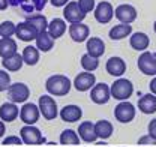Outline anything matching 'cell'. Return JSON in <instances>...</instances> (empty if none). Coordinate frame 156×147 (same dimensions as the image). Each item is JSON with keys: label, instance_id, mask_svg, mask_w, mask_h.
I'll list each match as a JSON object with an SVG mask.
<instances>
[{"label": "cell", "instance_id": "6da1fadb", "mask_svg": "<svg viewBox=\"0 0 156 147\" xmlns=\"http://www.w3.org/2000/svg\"><path fill=\"white\" fill-rule=\"evenodd\" d=\"M72 83L66 75H51L45 81V89L51 96H65L71 92Z\"/></svg>", "mask_w": 156, "mask_h": 147}, {"label": "cell", "instance_id": "7a4b0ae2", "mask_svg": "<svg viewBox=\"0 0 156 147\" xmlns=\"http://www.w3.org/2000/svg\"><path fill=\"white\" fill-rule=\"evenodd\" d=\"M110 92H111V96L117 99V101H126L132 96L134 93V84L131 80L128 78H117L116 81L110 86Z\"/></svg>", "mask_w": 156, "mask_h": 147}, {"label": "cell", "instance_id": "3957f363", "mask_svg": "<svg viewBox=\"0 0 156 147\" xmlns=\"http://www.w3.org/2000/svg\"><path fill=\"white\" fill-rule=\"evenodd\" d=\"M20 137L24 144L27 146H42L45 143V137L42 135L41 129L35 125H24L20 129Z\"/></svg>", "mask_w": 156, "mask_h": 147}, {"label": "cell", "instance_id": "277c9868", "mask_svg": "<svg viewBox=\"0 0 156 147\" xmlns=\"http://www.w3.org/2000/svg\"><path fill=\"white\" fill-rule=\"evenodd\" d=\"M38 107H39L41 114H42V117L45 120H54L58 116V113H60L57 108V102L53 99L51 95H42V96H39Z\"/></svg>", "mask_w": 156, "mask_h": 147}, {"label": "cell", "instance_id": "5b68a950", "mask_svg": "<svg viewBox=\"0 0 156 147\" xmlns=\"http://www.w3.org/2000/svg\"><path fill=\"white\" fill-rule=\"evenodd\" d=\"M135 105L129 101H122L119 102L114 108V117L120 123H129L135 119Z\"/></svg>", "mask_w": 156, "mask_h": 147}, {"label": "cell", "instance_id": "8992f818", "mask_svg": "<svg viewBox=\"0 0 156 147\" xmlns=\"http://www.w3.org/2000/svg\"><path fill=\"white\" fill-rule=\"evenodd\" d=\"M8 98H9V102L26 104L27 99L30 98V89L24 83H14L8 89Z\"/></svg>", "mask_w": 156, "mask_h": 147}, {"label": "cell", "instance_id": "52a82bcc", "mask_svg": "<svg viewBox=\"0 0 156 147\" xmlns=\"http://www.w3.org/2000/svg\"><path fill=\"white\" fill-rule=\"evenodd\" d=\"M136 66L144 75L156 77V56L152 54L150 51H143L138 56Z\"/></svg>", "mask_w": 156, "mask_h": 147}, {"label": "cell", "instance_id": "ba28073f", "mask_svg": "<svg viewBox=\"0 0 156 147\" xmlns=\"http://www.w3.org/2000/svg\"><path fill=\"white\" fill-rule=\"evenodd\" d=\"M39 117H41L39 107L33 102H26L20 110V119L26 125H35L39 120Z\"/></svg>", "mask_w": 156, "mask_h": 147}, {"label": "cell", "instance_id": "9c48e42d", "mask_svg": "<svg viewBox=\"0 0 156 147\" xmlns=\"http://www.w3.org/2000/svg\"><path fill=\"white\" fill-rule=\"evenodd\" d=\"M63 17L65 21L75 24V23H83V20L86 18V14L83 12V9L80 8L78 2H69L65 9H63Z\"/></svg>", "mask_w": 156, "mask_h": 147}, {"label": "cell", "instance_id": "30bf717a", "mask_svg": "<svg viewBox=\"0 0 156 147\" xmlns=\"http://www.w3.org/2000/svg\"><path fill=\"white\" fill-rule=\"evenodd\" d=\"M110 98H111V92H110V86L107 83H98L90 90V99L98 105L107 104L110 101Z\"/></svg>", "mask_w": 156, "mask_h": 147}, {"label": "cell", "instance_id": "8fae6325", "mask_svg": "<svg viewBox=\"0 0 156 147\" xmlns=\"http://www.w3.org/2000/svg\"><path fill=\"white\" fill-rule=\"evenodd\" d=\"M114 17L122 24H131L136 20V9L132 5H128V3L119 5L114 9Z\"/></svg>", "mask_w": 156, "mask_h": 147}, {"label": "cell", "instance_id": "7c38bea8", "mask_svg": "<svg viewBox=\"0 0 156 147\" xmlns=\"http://www.w3.org/2000/svg\"><path fill=\"white\" fill-rule=\"evenodd\" d=\"M114 17V8L110 2H101L95 8V18L101 24H108Z\"/></svg>", "mask_w": 156, "mask_h": 147}, {"label": "cell", "instance_id": "4fadbf2b", "mask_svg": "<svg viewBox=\"0 0 156 147\" xmlns=\"http://www.w3.org/2000/svg\"><path fill=\"white\" fill-rule=\"evenodd\" d=\"M96 84V77L92 72H80L74 78V87L77 89L78 92H87L92 90L93 86Z\"/></svg>", "mask_w": 156, "mask_h": 147}, {"label": "cell", "instance_id": "5bb4252c", "mask_svg": "<svg viewBox=\"0 0 156 147\" xmlns=\"http://www.w3.org/2000/svg\"><path fill=\"white\" fill-rule=\"evenodd\" d=\"M15 36L18 38L20 41L23 42H32V41H36L38 36V30L27 21H23L17 24V32H15Z\"/></svg>", "mask_w": 156, "mask_h": 147}, {"label": "cell", "instance_id": "9a60e30c", "mask_svg": "<svg viewBox=\"0 0 156 147\" xmlns=\"http://www.w3.org/2000/svg\"><path fill=\"white\" fill-rule=\"evenodd\" d=\"M105 69H107V72L110 75L120 78L122 75H125V72H126V62L122 57H119V56H113V57H110L107 60Z\"/></svg>", "mask_w": 156, "mask_h": 147}, {"label": "cell", "instance_id": "2e32d148", "mask_svg": "<svg viewBox=\"0 0 156 147\" xmlns=\"http://www.w3.org/2000/svg\"><path fill=\"white\" fill-rule=\"evenodd\" d=\"M68 32H69V36L72 41L75 42H84L89 39V35H90V27L84 23H75V24H71L68 27Z\"/></svg>", "mask_w": 156, "mask_h": 147}, {"label": "cell", "instance_id": "e0dca14e", "mask_svg": "<svg viewBox=\"0 0 156 147\" xmlns=\"http://www.w3.org/2000/svg\"><path fill=\"white\" fill-rule=\"evenodd\" d=\"M58 116H60V119H62L63 122H66V123H75V122H78V120L83 117V110H81L78 105L71 104V105H65V107L60 110Z\"/></svg>", "mask_w": 156, "mask_h": 147}, {"label": "cell", "instance_id": "ac0fdd59", "mask_svg": "<svg viewBox=\"0 0 156 147\" xmlns=\"http://www.w3.org/2000/svg\"><path fill=\"white\" fill-rule=\"evenodd\" d=\"M20 116L18 105L14 102H3L0 105V120H3L5 123H11L14 122Z\"/></svg>", "mask_w": 156, "mask_h": 147}, {"label": "cell", "instance_id": "d6986e66", "mask_svg": "<svg viewBox=\"0 0 156 147\" xmlns=\"http://www.w3.org/2000/svg\"><path fill=\"white\" fill-rule=\"evenodd\" d=\"M78 137L84 143H95L98 138L96 131H95V123L92 122H83L78 125Z\"/></svg>", "mask_w": 156, "mask_h": 147}, {"label": "cell", "instance_id": "ffe728a7", "mask_svg": "<svg viewBox=\"0 0 156 147\" xmlns=\"http://www.w3.org/2000/svg\"><path fill=\"white\" fill-rule=\"evenodd\" d=\"M86 48H87V54L92 56V57H102L105 53V42L101 39V38H90L87 39V44H86Z\"/></svg>", "mask_w": 156, "mask_h": 147}, {"label": "cell", "instance_id": "44dd1931", "mask_svg": "<svg viewBox=\"0 0 156 147\" xmlns=\"http://www.w3.org/2000/svg\"><path fill=\"white\" fill-rule=\"evenodd\" d=\"M138 110L144 114H155L156 113V95L147 93L138 99Z\"/></svg>", "mask_w": 156, "mask_h": 147}, {"label": "cell", "instance_id": "7402d4cb", "mask_svg": "<svg viewBox=\"0 0 156 147\" xmlns=\"http://www.w3.org/2000/svg\"><path fill=\"white\" fill-rule=\"evenodd\" d=\"M129 44L131 47L135 50V51H146L150 45V38L147 36L144 32H135L131 35V39H129Z\"/></svg>", "mask_w": 156, "mask_h": 147}, {"label": "cell", "instance_id": "603a6c76", "mask_svg": "<svg viewBox=\"0 0 156 147\" xmlns=\"http://www.w3.org/2000/svg\"><path fill=\"white\" fill-rule=\"evenodd\" d=\"M47 32L50 33V36L53 38L54 41L62 38L65 35V32H66V21L63 18H53L48 23V30Z\"/></svg>", "mask_w": 156, "mask_h": 147}, {"label": "cell", "instance_id": "cb8c5ba5", "mask_svg": "<svg viewBox=\"0 0 156 147\" xmlns=\"http://www.w3.org/2000/svg\"><path fill=\"white\" fill-rule=\"evenodd\" d=\"M24 65V60H23V56L21 54H14L8 59H2V66L5 68V71L8 72H17L23 68Z\"/></svg>", "mask_w": 156, "mask_h": 147}, {"label": "cell", "instance_id": "d4e9b609", "mask_svg": "<svg viewBox=\"0 0 156 147\" xmlns=\"http://www.w3.org/2000/svg\"><path fill=\"white\" fill-rule=\"evenodd\" d=\"M129 35H132L131 24H122V23L114 26V27H111V30L108 32V36L113 41H122L126 36H129Z\"/></svg>", "mask_w": 156, "mask_h": 147}, {"label": "cell", "instance_id": "484cf974", "mask_svg": "<svg viewBox=\"0 0 156 147\" xmlns=\"http://www.w3.org/2000/svg\"><path fill=\"white\" fill-rule=\"evenodd\" d=\"M95 131H96L98 138L101 140H108L113 132H114V126L110 120H98L95 123Z\"/></svg>", "mask_w": 156, "mask_h": 147}, {"label": "cell", "instance_id": "4316f807", "mask_svg": "<svg viewBox=\"0 0 156 147\" xmlns=\"http://www.w3.org/2000/svg\"><path fill=\"white\" fill-rule=\"evenodd\" d=\"M14 54H17V42L11 38H2L0 39V57L8 59Z\"/></svg>", "mask_w": 156, "mask_h": 147}, {"label": "cell", "instance_id": "83f0119b", "mask_svg": "<svg viewBox=\"0 0 156 147\" xmlns=\"http://www.w3.org/2000/svg\"><path fill=\"white\" fill-rule=\"evenodd\" d=\"M54 47V39L50 36L48 32H41L36 36V48L42 53H48L51 51Z\"/></svg>", "mask_w": 156, "mask_h": 147}, {"label": "cell", "instance_id": "f1b7e54d", "mask_svg": "<svg viewBox=\"0 0 156 147\" xmlns=\"http://www.w3.org/2000/svg\"><path fill=\"white\" fill-rule=\"evenodd\" d=\"M60 144L63 146H80L81 138L78 137V132L74 129H65L60 134Z\"/></svg>", "mask_w": 156, "mask_h": 147}, {"label": "cell", "instance_id": "f546056e", "mask_svg": "<svg viewBox=\"0 0 156 147\" xmlns=\"http://www.w3.org/2000/svg\"><path fill=\"white\" fill-rule=\"evenodd\" d=\"M26 21L30 23L36 30L38 33L41 32H47L48 30V21L45 15H41V14H35V15H26Z\"/></svg>", "mask_w": 156, "mask_h": 147}, {"label": "cell", "instance_id": "4dcf8cb0", "mask_svg": "<svg viewBox=\"0 0 156 147\" xmlns=\"http://www.w3.org/2000/svg\"><path fill=\"white\" fill-rule=\"evenodd\" d=\"M23 60L26 65L29 66H35L39 62V50L33 45H27L24 50H23Z\"/></svg>", "mask_w": 156, "mask_h": 147}, {"label": "cell", "instance_id": "1f68e13d", "mask_svg": "<svg viewBox=\"0 0 156 147\" xmlns=\"http://www.w3.org/2000/svg\"><path fill=\"white\" fill-rule=\"evenodd\" d=\"M81 66L86 72H93L96 71L98 66H99V59L96 57H92L89 54H84L81 57Z\"/></svg>", "mask_w": 156, "mask_h": 147}, {"label": "cell", "instance_id": "d6a6232c", "mask_svg": "<svg viewBox=\"0 0 156 147\" xmlns=\"http://www.w3.org/2000/svg\"><path fill=\"white\" fill-rule=\"evenodd\" d=\"M17 32V24H14L12 21H3L0 23V36L2 38H12Z\"/></svg>", "mask_w": 156, "mask_h": 147}, {"label": "cell", "instance_id": "836d02e7", "mask_svg": "<svg viewBox=\"0 0 156 147\" xmlns=\"http://www.w3.org/2000/svg\"><path fill=\"white\" fill-rule=\"evenodd\" d=\"M11 75L8 71L0 69V92H8V89L11 87Z\"/></svg>", "mask_w": 156, "mask_h": 147}, {"label": "cell", "instance_id": "e575fe53", "mask_svg": "<svg viewBox=\"0 0 156 147\" xmlns=\"http://www.w3.org/2000/svg\"><path fill=\"white\" fill-rule=\"evenodd\" d=\"M78 5H80V8L83 9V12H84L86 15H87L89 12L95 11V8H96L95 0H78Z\"/></svg>", "mask_w": 156, "mask_h": 147}, {"label": "cell", "instance_id": "d590c367", "mask_svg": "<svg viewBox=\"0 0 156 147\" xmlns=\"http://www.w3.org/2000/svg\"><path fill=\"white\" fill-rule=\"evenodd\" d=\"M2 144L3 146H21L23 144V140H21V137H18V135H9V137L3 138Z\"/></svg>", "mask_w": 156, "mask_h": 147}, {"label": "cell", "instance_id": "8d00e7d4", "mask_svg": "<svg viewBox=\"0 0 156 147\" xmlns=\"http://www.w3.org/2000/svg\"><path fill=\"white\" fill-rule=\"evenodd\" d=\"M143 144H156V140L152 138L150 135H143L138 140V146H143Z\"/></svg>", "mask_w": 156, "mask_h": 147}, {"label": "cell", "instance_id": "74e56055", "mask_svg": "<svg viewBox=\"0 0 156 147\" xmlns=\"http://www.w3.org/2000/svg\"><path fill=\"white\" fill-rule=\"evenodd\" d=\"M147 129H149V135H150L152 138H155L156 140V119L150 120V123H149Z\"/></svg>", "mask_w": 156, "mask_h": 147}, {"label": "cell", "instance_id": "f35d334b", "mask_svg": "<svg viewBox=\"0 0 156 147\" xmlns=\"http://www.w3.org/2000/svg\"><path fill=\"white\" fill-rule=\"evenodd\" d=\"M71 0H51V5L56 6V8H62V6H66Z\"/></svg>", "mask_w": 156, "mask_h": 147}, {"label": "cell", "instance_id": "ab89813d", "mask_svg": "<svg viewBox=\"0 0 156 147\" xmlns=\"http://www.w3.org/2000/svg\"><path fill=\"white\" fill-rule=\"evenodd\" d=\"M149 89H150V93H153V95H156V77H153V78L150 80Z\"/></svg>", "mask_w": 156, "mask_h": 147}, {"label": "cell", "instance_id": "60d3db41", "mask_svg": "<svg viewBox=\"0 0 156 147\" xmlns=\"http://www.w3.org/2000/svg\"><path fill=\"white\" fill-rule=\"evenodd\" d=\"M5 132H6V125H5L3 120H0V138L5 135Z\"/></svg>", "mask_w": 156, "mask_h": 147}, {"label": "cell", "instance_id": "b9f144b4", "mask_svg": "<svg viewBox=\"0 0 156 147\" xmlns=\"http://www.w3.org/2000/svg\"><path fill=\"white\" fill-rule=\"evenodd\" d=\"M9 6V0H0V11H5Z\"/></svg>", "mask_w": 156, "mask_h": 147}, {"label": "cell", "instance_id": "7bdbcfd3", "mask_svg": "<svg viewBox=\"0 0 156 147\" xmlns=\"http://www.w3.org/2000/svg\"><path fill=\"white\" fill-rule=\"evenodd\" d=\"M153 30H155V33H156V20H155V23H153Z\"/></svg>", "mask_w": 156, "mask_h": 147}, {"label": "cell", "instance_id": "ee69618b", "mask_svg": "<svg viewBox=\"0 0 156 147\" xmlns=\"http://www.w3.org/2000/svg\"><path fill=\"white\" fill-rule=\"evenodd\" d=\"M33 147H42V146H33ZM44 147H50V146H44Z\"/></svg>", "mask_w": 156, "mask_h": 147}, {"label": "cell", "instance_id": "f6af8a7d", "mask_svg": "<svg viewBox=\"0 0 156 147\" xmlns=\"http://www.w3.org/2000/svg\"><path fill=\"white\" fill-rule=\"evenodd\" d=\"M3 147H8V146H3Z\"/></svg>", "mask_w": 156, "mask_h": 147}, {"label": "cell", "instance_id": "bcb514c9", "mask_svg": "<svg viewBox=\"0 0 156 147\" xmlns=\"http://www.w3.org/2000/svg\"><path fill=\"white\" fill-rule=\"evenodd\" d=\"M75 147H80V146H75Z\"/></svg>", "mask_w": 156, "mask_h": 147}, {"label": "cell", "instance_id": "7dc6e473", "mask_svg": "<svg viewBox=\"0 0 156 147\" xmlns=\"http://www.w3.org/2000/svg\"><path fill=\"white\" fill-rule=\"evenodd\" d=\"M0 38H2V36H0Z\"/></svg>", "mask_w": 156, "mask_h": 147}, {"label": "cell", "instance_id": "c3c4849f", "mask_svg": "<svg viewBox=\"0 0 156 147\" xmlns=\"http://www.w3.org/2000/svg\"><path fill=\"white\" fill-rule=\"evenodd\" d=\"M101 147H102V146H101Z\"/></svg>", "mask_w": 156, "mask_h": 147}]
</instances>
